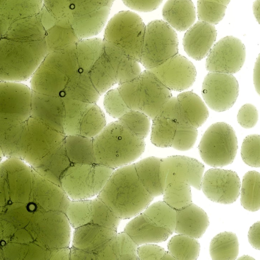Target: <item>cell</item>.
<instances>
[{
    "label": "cell",
    "instance_id": "d6a6232c",
    "mask_svg": "<svg viewBox=\"0 0 260 260\" xmlns=\"http://www.w3.org/2000/svg\"><path fill=\"white\" fill-rule=\"evenodd\" d=\"M104 113L95 103H89L80 117L77 126V135L93 138L106 126Z\"/></svg>",
    "mask_w": 260,
    "mask_h": 260
},
{
    "label": "cell",
    "instance_id": "11a10c76",
    "mask_svg": "<svg viewBox=\"0 0 260 260\" xmlns=\"http://www.w3.org/2000/svg\"><path fill=\"white\" fill-rule=\"evenodd\" d=\"M70 259L98 260V257L93 253L72 246L70 248Z\"/></svg>",
    "mask_w": 260,
    "mask_h": 260
},
{
    "label": "cell",
    "instance_id": "f6af8a7d",
    "mask_svg": "<svg viewBox=\"0 0 260 260\" xmlns=\"http://www.w3.org/2000/svg\"><path fill=\"white\" fill-rule=\"evenodd\" d=\"M62 97L64 105V134L66 136L77 135L78 122L89 103Z\"/></svg>",
    "mask_w": 260,
    "mask_h": 260
},
{
    "label": "cell",
    "instance_id": "836d02e7",
    "mask_svg": "<svg viewBox=\"0 0 260 260\" xmlns=\"http://www.w3.org/2000/svg\"><path fill=\"white\" fill-rule=\"evenodd\" d=\"M43 6V0H5L0 7V15L11 22L38 14Z\"/></svg>",
    "mask_w": 260,
    "mask_h": 260
},
{
    "label": "cell",
    "instance_id": "484cf974",
    "mask_svg": "<svg viewBox=\"0 0 260 260\" xmlns=\"http://www.w3.org/2000/svg\"><path fill=\"white\" fill-rule=\"evenodd\" d=\"M100 95L88 73L80 71L70 78L61 94L62 96L87 103H95Z\"/></svg>",
    "mask_w": 260,
    "mask_h": 260
},
{
    "label": "cell",
    "instance_id": "91938a15",
    "mask_svg": "<svg viewBox=\"0 0 260 260\" xmlns=\"http://www.w3.org/2000/svg\"><path fill=\"white\" fill-rule=\"evenodd\" d=\"M54 250V259H70V248L69 247L55 249Z\"/></svg>",
    "mask_w": 260,
    "mask_h": 260
},
{
    "label": "cell",
    "instance_id": "83f0119b",
    "mask_svg": "<svg viewBox=\"0 0 260 260\" xmlns=\"http://www.w3.org/2000/svg\"><path fill=\"white\" fill-rule=\"evenodd\" d=\"M64 145L72 164L93 165L96 163L93 138L78 135L66 136Z\"/></svg>",
    "mask_w": 260,
    "mask_h": 260
},
{
    "label": "cell",
    "instance_id": "6f0895ef",
    "mask_svg": "<svg viewBox=\"0 0 260 260\" xmlns=\"http://www.w3.org/2000/svg\"><path fill=\"white\" fill-rule=\"evenodd\" d=\"M259 72H260V58L259 55L258 56L255 62L253 74V84L256 91L259 94L260 92V79H259Z\"/></svg>",
    "mask_w": 260,
    "mask_h": 260
},
{
    "label": "cell",
    "instance_id": "f907efd6",
    "mask_svg": "<svg viewBox=\"0 0 260 260\" xmlns=\"http://www.w3.org/2000/svg\"><path fill=\"white\" fill-rule=\"evenodd\" d=\"M138 259H175L172 255L161 247L152 243L139 245L137 249Z\"/></svg>",
    "mask_w": 260,
    "mask_h": 260
},
{
    "label": "cell",
    "instance_id": "f546056e",
    "mask_svg": "<svg viewBox=\"0 0 260 260\" xmlns=\"http://www.w3.org/2000/svg\"><path fill=\"white\" fill-rule=\"evenodd\" d=\"M45 40L48 53L62 50L80 39L68 22H57L46 30Z\"/></svg>",
    "mask_w": 260,
    "mask_h": 260
},
{
    "label": "cell",
    "instance_id": "cb8c5ba5",
    "mask_svg": "<svg viewBox=\"0 0 260 260\" xmlns=\"http://www.w3.org/2000/svg\"><path fill=\"white\" fill-rule=\"evenodd\" d=\"M110 10V8L102 7L84 14L74 16L69 22L80 39L89 38L101 31Z\"/></svg>",
    "mask_w": 260,
    "mask_h": 260
},
{
    "label": "cell",
    "instance_id": "f35d334b",
    "mask_svg": "<svg viewBox=\"0 0 260 260\" xmlns=\"http://www.w3.org/2000/svg\"><path fill=\"white\" fill-rule=\"evenodd\" d=\"M103 40L97 38L80 39L76 43L79 71L88 73L98 58Z\"/></svg>",
    "mask_w": 260,
    "mask_h": 260
},
{
    "label": "cell",
    "instance_id": "b9f144b4",
    "mask_svg": "<svg viewBox=\"0 0 260 260\" xmlns=\"http://www.w3.org/2000/svg\"><path fill=\"white\" fill-rule=\"evenodd\" d=\"M91 203L89 223L117 230L121 219L99 198L91 200Z\"/></svg>",
    "mask_w": 260,
    "mask_h": 260
},
{
    "label": "cell",
    "instance_id": "60d3db41",
    "mask_svg": "<svg viewBox=\"0 0 260 260\" xmlns=\"http://www.w3.org/2000/svg\"><path fill=\"white\" fill-rule=\"evenodd\" d=\"M231 0H198L197 14L200 21L214 25L224 17Z\"/></svg>",
    "mask_w": 260,
    "mask_h": 260
},
{
    "label": "cell",
    "instance_id": "8fae6325",
    "mask_svg": "<svg viewBox=\"0 0 260 260\" xmlns=\"http://www.w3.org/2000/svg\"><path fill=\"white\" fill-rule=\"evenodd\" d=\"M240 187V180L235 171L212 168L203 175L201 189L212 202L231 204L238 198Z\"/></svg>",
    "mask_w": 260,
    "mask_h": 260
},
{
    "label": "cell",
    "instance_id": "3957f363",
    "mask_svg": "<svg viewBox=\"0 0 260 260\" xmlns=\"http://www.w3.org/2000/svg\"><path fill=\"white\" fill-rule=\"evenodd\" d=\"M118 89L130 110L142 112L151 119L172 96L171 90L148 70L119 84Z\"/></svg>",
    "mask_w": 260,
    "mask_h": 260
},
{
    "label": "cell",
    "instance_id": "6da1fadb",
    "mask_svg": "<svg viewBox=\"0 0 260 260\" xmlns=\"http://www.w3.org/2000/svg\"><path fill=\"white\" fill-rule=\"evenodd\" d=\"M98 198L121 219L142 212L154 199L139 180L134 164L114 170Z\"/></svg>",
    "mask_w": 260,
    "mask_h": 260
},
{
    "label": "cell",
    "instance_id": "d6986e66",
    "mask_svg": "<svg viewBox=\"0 0 260 260\" xmlns=\"http://www.w3.org/2000/svg\"><path fill=\"white\" fill-rule=\"evenodd\" d=\"M31 106L35 117L64 134V105L62 96L35 92L31 93Z\"/></svg>",
    "mask_w": 260,
    "mask_h": 260
},
{
    "label": "cell",
    "instance_id": "7c38bea8",
    "mask_svg": "<svg viewBox=\"0 0 260 260\" xmlns=\"http://www.w3.org/2000/svg\"><path fill=\"white\" fill-rule=\"evenodd\" d=\"M148 70L171 91H181L189 88L195 81L197 75L193 63L178 53Z\"/></svg>",
    "mask_w": 260,
    "mask_h": 260
},
{
    "label": "cell",
    "instance_id": "30bf717a",
    "mask_svg": "<svg viewBox=\"0 0 260 260\" xmlns=\"http://www.w3.org/2000/svg\"><path fill=\"white\" fill-rule=\"evenodd\" d=\"M117 230L88 223L76 228L72 246L96 255L99 259H116L113 242Z\"/></svg>",
    "mask_w": 260,
    "mask_h": 260
},
{
    "label": "cell",
    "instance_id": "f1b7e54d",
    "mask_svg": "<svg viewBox=\"0 0 260 260\" xmlns=\"http://www.w3.org/2000/svg\"><path fill=\"white\" fill-rule=\"evenodd\" d=\"M177 98L186 118L195 128L202 126L209 116L208 108L197 94L192 91L180 93Z\"/></svg>",
    "mask_w": 260,
    "mask_h": 260
},
{
    "label": "cell",
    "instance_id": "52a82bcc",
    "mask_svg": "<svg viewBox=\"0 0 260 260\" xmlns=\"http://www.w3.org/2000/svg\"><path fill=\"white\" fill-rule=\"evenodd\" d=\"M238 141L235 132L229 124L216 122L210 125L203 135L199 151L203 160L213 167L232 164L236 155Z\"/></svg>",
    "mask_w": 260,
    "mask_h": 260
},
{
    "label": "cell",
    "instance_id": "ac0fdd59",
    "mask_svg": "<svg viewBox=\"0 0 260 260\" xmlns=\"http://www.w3.org/2000/svg\"><path fill=\"white\" fill-rule=\"evenodd\" d=\"M217 31L209 23L199 21L189 27L183 39L184 49L192 58L200 60L209 53L215 42Z\"/></svg>",
    "mask_w": 260,
    "mask_h": 260
},
{
    "label": "cell",
    "instance_id": "7a4b0ae2",
    "mask_svg": "<svg viewBox=\"0 0 260 260\" xmlns=\"http://www.w3.org/2000/svg\"><path fill=\"white\" fill-rule=\"evenodd\" d=\"M93 146L96 164L115 169L138 158L145 143L117 121L106 125L93 138Z\"/></svg>",
    "mask_w": 260,
    "mask_h": 260
},
{
    "label": "cell",
    "instance_id": "8d00e7d4",
    "mask_svg": "<svg viewBox=\"0 0 260 260\" xmlns=\"http://www.w3.org/2000/svg\"><path fill=\"white\" fill-rule=\"evenodd\" d=\"M152 120L151 143L158 147H171L176 133V120L159 116H156Z\"/></svg>",
    "mask_w": 260,
    "mask_h": 260
},
{
    "label": "cell",
    "instance_id": "e7e4bbea",
    "mask_svg": "<svg viewBox=\"0 0 260 260\" xmlns=\"http://www.w3.org/2000/svg\"><path fill=\"white\" fill-rule=\"evenodd\" d=\"M5 0H0V7L2 6Z\"/></svg>",
    "mask_w": 260,
    "mask_h": 260
},
{
    "label": "cell",
    "instance_id": "681fc988",
    "mask_svg": "<svg viewBox=\"0 0 260 260\" xmlns=\"http://www.w3.org/2000/svg\"><path fill=\"white\" fill-rule=\"evenodd\" d=\"M43 6L57 22H69L72 14L69 0H43Z\"/></svg>",
    "mask_w": 260,
    "mask_h": 260
},
{
    "label": "cell",
    "instance_id": "94428289",
    "mask_svg": "<svg viewBox=\"0 0 260 260\" xmlns=\"http://www.w3.org/2000/svg\"><path fill=\"white\" fill-rule=\"evenodd\" d=\"M99 8L108 7L111 8L115 0H92Z\"/></svg>",
    "mask_w": 260,
    "mask_h": 260
},
{
    "label": "cell",
    "instance_id": "be15d7a7",
    "mask_svg": "<svg viewBox=\"0 0 260 260\" xmlns=\"http://www.w3.org/2000/svg\"><path fill=\"white\" fill-rule=\"evenodd\" d=\"M238 259L251 260V259H254L249 255H242L241 257H239L238 258Z\"/></svg>",
    "mask_w": 260,
    "mask_h": 260
},
{
    "label": "cell",
    "instance_id": "7bdbcfd3",
    "mask_svg": "<svg viewBox=\"0 0 260 260\" xmlns=\"http://www.w3.org/2000/svg\"><path fill=\"white\" fill-rule=\"evenodd\" d=\"M118 121L129 132L142 139L147 136L150 131V118L140 111L130 110Z\"/></svg>",
    "mask_w": 260,
    "mask_h": 260
},
{
    "label": "cell",
    "instance_id": "8992f818",
    "mask_svg": "<svg viewBox=\"0 0 260 260\" xmlns=\"http://www.w3.org/2000/svg\"><path fill=\"white\" fill-rule=\"evenodd\" d=\"M178 41L175 30L165 21L155 20L145 27L139 62L147 70L177 54Z\"/></svg>",
    "mask_w": 260,
    "mask_h": 260
},
{
    "label": "cell",
    "instance_id": "e0dca14e",
    "mask_svg": "<svg viewBox=\"0 0 260 260\" xmlns=\"http://www.w3.org/2000/svg\"><path fill=\"white\" fill-rule=\"evenodd\" d=\"M69 79L48 53L36 70L31 84L36 92L61 95Z\"/></svg>",
    "mask_w": 260,
    "mask_h": 260
},
{
    "label": "cell",
    "instance_id": "74e56055",
    "mask_svg": "<svg viewBox=\"0 0 260 260\" xmlns=\"http://www.w3.org/2000/svg\"><path fill=\"white\" fill-rule=\"evenodd\" d=\"M143 213L155 225L172 234L175 232L176 210L165 201H158L148 206Z\"/></svg>",
    "mask_w": 260,
    "mask_h": 260
},
{
    "label": "cell",
    "instance_id": "bcb514c9",
    "mask_svg": "<svg viewBox=\"0 0 260 260\" xmlns=\"http://www.w3.org/2000/svg\"><path fill=\"white\" fill-rule=\"evenodd\" d=\"M138 245L125 232L117 233L113 242V251L116 259H138Z\"/></svg>",
    "mask_w": 260,
    "mask_h": 260
},
{
    "label": "cell",
    "instance_id": "603a6c76",
    "mask_svg": "<svg viewBox=\"0 0 260 260\" xmlns=\"http://www.w3.org/2000/svg\"><path fill=\"white\" fill-rule=\"evenodd\" d=\"M162 15L164 21L174 29L183 31L194 24L197 12L191 0H168Z\"/></svg>",
    "mask_w": 260,
    "mask_h": 260
},
{
    "label": "cell",
    "instance_id": "db71d44e",
    "mask_svg": "<svg viewBox=\"0 0 260 260\" xmlns=\"http://www.w3.org/2000/svg\"><path fill=\"white\" fill-rule=\"evenodd\" d=\"M248 241L250 245L255 249H260V222L254 223L249 229L248 233Z\"/></svg>",
    "mask_w": 260,
    "mask_h": 260
},
{
    "label": "cell",
    "instance_id": "5b68a950",
    "mask_svg": "<svg viewBox=\"0 0 260 260\" xmlns=\"http://www.w3.org/2000/svg\"><path fill=\"white\" fill-rule=\"evenodd\" d=\"M145 27L142 19L136 13L129 11H120L108 22L103 40L139 62Z\"/></svg>",
    "mask_w": 260,
    "mask_h": 260
},
{
    "label": "cell",
    "instance_id": "44dd1931",
    "mask_svg": "<svg viewBox=\"0 0 260 260\" xmlns=\"http://www.w3.org/2000/svg\"><path fill=\"white\" fill-rule=\"evenodd\" d=\"M124 232L138 245L165 241L172 233L153 223L143 212L129 221Z\"/></svg>",
    "mask_w": 260,
    "mask_h": 260
},
{
    "label": "cell",
    "instance_id": "4dcf8cb0",
    "mask_svg": "<svg viewBox=\"0 0 260 260\" xmlns=\"http://www.w3.org/2000/svg\"><path fill=\"white\" fill-rule=\"evenodd\" d=\"M239 246L237 235L231 232H223L211 241L209 252L213 260H234L239 254Z\"/></svg>",
    "mask_w": 260,
    "mask_h": 260
},
{
    "label": "cell",
    "instance_id": "f5cc1de1",
    "mask_svg": "<svg viewBox=\"0 0 260 260\" xmlns=\"http://www.w3.org/2000/svg\"><path fill=\"white\" fill-rule=\"evenodd\" d=\"M163 0H122L129 8L142 12H148L157 9Z\"/></svg>",
    "mask_w": 260,
    "mask_h": 260
},
{
    "label": "cell",
    "instance_id": "ee69618b",
    "mask_svg": "<svg viewBox=\"0 0 260 260\" xmlns=\"http://www.w3.org/2000/svg\"><path fill=\"white\" fill-rule=\"evenodd\" d=\"M91 200H70L64 214L70 224L74 229L90 222Z\"/></svg>",
    "mask_w": 260,
    "mask_h": 260
},
{
    "label": "cell",
    "instance_id": "816d5d0a",
    "mask_svg": "<svg viewBox=\"0 0 260 260\" xmlns=\"http://www.w3.org/2000/svg\"><path fill=\"white\" fill-rule=\"evenodd\" d=\"M258 119V113L256 108L252 104H245L239 109L237 114L239 124L244 128L253 127Z\"/></svg>",
    "mask_w": 260,
    "mask_h": 260
},
{
    "label": "cell",
    "instance_id": "7dc6e473",
    "mask_svg": "<svg viewBox=\"0 0 260 260\" xmlns=\"http://www.w3.org/2000/svg\"><path fill=\"white\" fill-rule=\"evenodd\" d=\"M259 145L260 136L258 135H250L244 138L241 146V155L246 165L252 167H259Z\"/></svg>",
    "mask_w": 260,
    "mask_h": 260
},
{
    "label": "cell",
    "instance_id": "680465c9",
    "mask_svg": "<svg viewBox=\"0 0 260 260\" xmlns=\"http://www.w3.org/2000/svg\"><path fill=\"white\" fill-rule=\"evenodd\" d=\"M71 4L72 15L80 13L90 0H69Z\"/></svg>",
    "mask_w": 260,
    "mask_h": 260
},
{
    "label": "cell",
    "instance_id": "d590c367",
    "mask_svg": "<svg viewBox=\"0 0 260 260\" xmlns=\"http://www.w3.org/2000/svg\"><path fill=\"white\" fill-rule=\"evenodd\" d=\"M168 249L175 259L195 260L199 256L200 245L197 239L178 234L169 241Z\"/></svg>",
    "mask_w": 260,
    "mask_h": 260
},
{
    "label": "cell",
    "instance_id": "7402d4cb",
    "mask_svg": "<svg viewBox=\"0 0 260 260\" xmlns=\"http://www.w3.org/2000/svg\"><path fill=\"white\" fill-rule=\"evenodd\" d=\"M101 52L112 67L116 82L119 84L132 80L141 72L139 62L131 58L121 49L103 39Z\"/></svg>",
    "mask_w": 260,
    "mask_h": 260
},
{
    "label": "cell",
    "instance_id": "9a60e30c",
    "mask_svg": "<svg viewBox=\"0 0 260 260\" xmlns=\"http://www.w3.org/2000/svg\"><path fill=\"white\" fill-rule=\"evenodd\" d=\"M156 116L175 119V135L171 147L180 151H186L194 145L198 132L186 118L177 97L170 98L161 107Z\"/></svg>",
    "mask_w": 260,
    "mask_h": 260
},
{
    "label": "cell",
    "instance_id": "ba28073f",
    "mask_svg": "<svg viewBox=\"0 0 260 260\" xmlns=\"http://www.w3.org/2000/svg\"><path fill=\"white\" fill-rule=\"evenodd\" d=\"M238 82L232 75L209 72L205 77L202 87V95L208 106L216 112L230 109L239 94Z\"/></svg>",
    "mask_w": 260,
    "mask_h": 260
},
{
    "label": "cell",
    "instance_id": "d4e9b609",
    "mask_svg": "<svg viewBox=\"0 0 260 260\" xmlns=\"http://www.w3.org/2000/svg\"><path fill=\"white\" fill-rule=\"evenodd\" d=\"M45 33L46 29L39 13L11 22L3 37L14 40L35 41L45 39Z\"/></svg>",
    "mask_w": 260,
    "mask_h": 260
},
{
    "label": "cell",
    "instance_id": "2e32d148",
    "mask_svg": "<svg viewBox=\"0 0 260 260\" xmlns=\"http://www.w3.org/2000/svg\"><path fill=\"white\" fill-rule=\"evenodd\" d=\"M31 93L26 86L16 83L0 84V114L25 120L31 108Z\"/></svg>",
    "mask_w": 260,
    "mask_h": 260
},
{
    "label": "cell",
    "instance_id": "e575fe53",
    "mask_svg": "<svg viewBox=\"0 0 260 260\" xmlns=\"http://www.w3.org/2000/svg\"><path fill=\"white\" fill-rule=\"evenodd\" d=\"M260 175L255 171L247 172L243 176L241 188V204L246 210L254 212L260 208Z\"/></svg>",
    "mask_w": 260,
    "mask_h": 260
},
{
    "label": "cell",
    "instance_id": "6125c7cd",
    "mask_svg": "<svg viewBox=\"0 0 260 260\" xmlns=\"http://www.w3.org/2000/svg\"><path fill=\"white\" fill-rule=\"evenodd\" d=\"M253 14L257 22H259V0H255L252 6Z\"/></svg>",
    "mask_w": 260,
    "mask_h": 260
},
{
    "label": "cell",
    "instance_id": "5bb4252c",
    "mask_svg": "<svg viewBox=\"0 0 260 260\" xmlns=\"http://www.w3.org/2000/svg\"><path fill=\"white\" fill-rule=\"evenodd\" d=\"M60 185L71 200L90 199L98 195L94 164H71L62 174Z\"/></svg>",
    "mask_w": 260,
    "mask_h": 260
},
{
    "label": "cell",
    "instance_id": "ab89813d",
    "mask_svg": "<svg viewBox=\"0 0 260 260\" xmlns=\"http://www.w3.org/2000/svg\"><path fill=\"white\" fill-rule=\"evenodd\" d=\"M45 164L49 177L56 184L61 186L60 177L72 164L67 156L63 141L47 153Z\"/></svg>",
    "mask_w": 260,
    "mask_h": 260
},
{
    "label": "cell",
    "instance_id": "9f6ffc18",
    "mask_svg": "<svg viewBox=\"0 0 260 260\" xmlns=\"http://www.w3.org/2000/svg\"><path fill=\"white\" fill-rule=\"evenodd\" d=\"M39 15L42 24L46 29V31L55 24L57 22L56 20L43 6L39 13Z\"/></svg>",
    "mask_w": 260,
    "mask_h": 260
},
{
    "label": "cell",
    "instance_id": "277c9868",
    "mask_svg": "<svg viewBox=\"0 0 260 260\" xmlns=\"http://www.w3.org/2000/svg\"><path fill=\"white\" fill-rule=\"evenodd\" d=\"M204 169L203 164L188 156L172 155L161 158L163 194L191 195V186L201 190Z\"/></svg>",
    "mask_w": 260,
    "mask_h": 260
},
{
    "label": "cell",
    "instance_id": "1f68e13d",
    "mask_svg": "<svg viewBox=\"0 0 260 260\" xmlns=\"http://www.w3.org/2000/svg\"><path fill=\"white\" fill-rule=\"evenodd\" d=\"M93 86L100 95L117 83L114 72L110 64L100 51L98 58L88 72Z\"/></svg>",
    "mask_w": 260,
    "mask_h": 260
},
{
    "label": "cell",
    "instance_id": "4316f807",
    "mask_svg": "<svg viewBox=\"0 0 260 260\" xmlns=\"http://www.w3.org/2000/svg\"><path fill=\"white\" fill-rule=\"evenodd\" d=\"M161 158L151 156L134 164L137 176L143 185L153 197L163 194L160 173Z\"/></svg>",
    "mask_w": 260,
    "mask_h": 260
},
{
    "label": "cell",
    "instance_id": "9c48e42d",
    "mask_svg": "<svg viewBox=\"0 0 260 260\" xmlns=\"http://www.w3.org/2000/svg\"><path fill=\"white\" fill-rule=\"evenodd\" d=\"M245 58L246 49L242 41L233 36H227L212 46L205 66L209 72L233 74L241 69Z\"/></svg>",
    "mask_w": 260,
    "mask_h": 260
},
{
    "label": "cell",
    "instance_id": "ffe728a7",
    "mask_svg": "<svg viewBox=\"0 0 260 260\" xmlns=\"http://www.w3.org/2000/svg\"><path fill=\"white\" fill-rule=\"evenodd\" d=\"M209 225L205 211L192 202L176 210L175 233L200 238Z\"/></svg>",
    "mask_w": 260,
    "mask_h": 260
},
{
    "label": "cell",
    "instance_id": "c3c4849f",
    "mask_svg": "<svg viewBox=\"0 0 260 260\" xmlns=\"http://www.w3.org/2000/svg\"><path fill=\"white\" fill-rule=\"evenodd\" d=\"M104 105L107 112L114 118H119L130 110L117 88L108 91L104 96Z\"/></svg>",
    "mask_w": 260,
    "mask_h": 260
},
{
    "label": "cell",
    "instance_id": "4fadbf2b",
    "mask_svg": "<svg viewBox=\"0 0 260 260\" xmlns=\"http://www.w3.org/2000/svg\"><path fill=\"white\" fill-rule=\"evenodd\" d=\"M48 54L45 40L22 41L0 39V65H39Z\"/></svg>",
    "mask_w": 260,
    "mask_h": 260
}]
</instances>
